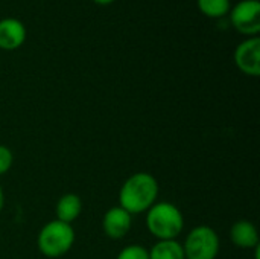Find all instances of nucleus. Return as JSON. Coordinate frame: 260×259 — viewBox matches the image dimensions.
<instances>
[{
  "mask_svg": "<svg viewBox=\"0 0 260 259\" xmlns=\"http://www.w3.org/2000/svg\"><path fill=\"white\" fill-rule=\"evenodd\" d=\"M232 24L244 35L257 37L260 31V2L241 0L230 9Z\"/></svg>",
  "mask_w": 260,
  "mask_h": 259,
  "instance_id": "obj_5",
  "label": "nucleus"
},
{
  "mask_svg": "<svg viewBox=\"0 0 260 259\" xmlns=\"http://www.w3.org/2000/svg\"><path fill=\"white\" fill-rule=\"evenodd\" d=\"M117 259H149V250L145 249L143 246L131 244L120 250Z\"/></svg>",
  "mask_w": 260,
  "mask_h": 259,
  "instance_id": "obj_13",
  "label": "nucleus"
},
{
  "mask_svg": "<svg viewBox=\"0 0 260 259\" xmlns=\"http://www.w3.org/2000/svg\"><path fill=\"white\" fill-rule=\"evenodd\" d=\"M230 238L235 246L239 249H254L259 246V232L257 227L247 220H241L232 226Z\"/></svg>",
  "mask_w": 260,
  "mask_h": 259,
  "instance_id": "obj_9",
  "label": "nucleus"
},
{
  "mask_svg": "<svg viewBox=\"0 0 260 259\" xmlns=\"http://www.w3.org/2000/svg\"><path fill=\"white\" fill-rule=\"evenodd\" d=\"M3 205H5V194H3V189H2V186H0V212H2V209H3Z\"/></svg>",
  "mask_w": 260,
  "mask_h": 259,
  "instance_id": "obj_15",
  "label": "nucleus"
},
{
  "mask_svg": "<svg viewBox=\"0 0 260 259\" xmlns=\"http://www.w3.org/2000/svg\"><path fill=\"white\" fill-rule=\"evenodd\" d=\"M75 243V231L72 224L62 221H49L38 234V250L47 258H59L66 255Z\"/></svg>",
  "mask_w": 260,
  "mask_h": 259,
  "instance_id": "obj_3",
  "label": "nucleus"
},
{
  "mask_svg": "<svg viewBox=\"0 0 260 259\" xmlns=\"http://www.w3.org/2000/svg\"><path fill=\"white\" fill-rule=\"evenodd\" d=\"M131 224H133L131 214H128L120 206L110 208L105 212L104 220H102V229H104L105 235L111 240L123 238L129 232Z\"/></svg>",
  "mask_w": 260,
  "mask_h": 259,
  "instance_id": "obj_7",
  "label": "nucleus"
},
{
  "mask_svg": "<svg viewBox=\"0 0 260 259\" xmlns=\"http://www.w3.org/2000/svg\"><path fill=\"white\" fill-rule=\"evenodd\" d=\"M186 259H216L219 253V237L209 226L192 229L183 244Z\"/></svg>",
  "mask_w": 260,
  "mask_h": 259,
  "instance_id": "obj_4",
  "label": "nucleus"
},
{
  "mask_svg": "<svg viewBox=\"0 0 260 259\" xmlns=\"http://www.w3.org/2000/svg\"><path fill=\"white\" fill-rule=\"evenodd\" d=\"M158 197V183L148 172H136L126 179L119 192L120 208L128 214L146 212Z\"/></svg>",
  "mask_w": 260,
  "mask_h": 259,
  "instance_id": "obj_1",
  "label": "nucleus"
},
{
  "mask_svg": "<svg viewBox=\"0 0 260 259\" xmlns=\"http://www.w3.org/2000/svg\"><path fill=\"white\" fill-rule=\"evenodd\" d=\"M235 63L241 72L250 76L260 75V38L248 37L235 50Z\"/></svg>",
  "mask_w": 260,
  "mask_h": 259,
  "instance_id": "obj_6",
  "label": "nucleus"
},
{
  "mask_svg": "<svg viewBox=\"0 0 260 259\" xmlns=\"http://www.w3.org/2000/svg\"><path fill=\"white\" fill-rule=\"evenodd\" d=\"M26 40V27L24 24L14 18L6 17L0 20V49L14 50L18 49Z\"/></svg>",
  "mask_w": 260,
  "mask_h": 259,
  "instance_id": "obj_8",
  "label": "nucleus"
},
{
  "mask_svg": "<svg viewBox=\"0 0 260 259\" xmlns=\"http://www.w3.org/2000/svg\"><path fill=\"white\" fill-rule=\"evenodd\" d=\"M96 3H99V5H110V3H113L114 0H94Z\"/></svg>",
  "mask_w": 260,
  "mask_h": 259,
  "instance_id": "obj_16",
  "label": "nucleus"
},
{
  "mask_svg": "<svg viewBox=\"0 0 260 259\" xmlns=\"http://www.w3.org/2000/svg\"><path fill=\"white\" fill-rule=\"evenodd\" d=\"M82 211V202L76 194H64L56 203V220L72 224Z\"/></svg>",
  "mask_w": 260,
  "mask_h": 259,
  "instance_id": "obj_10",
  "label": "nucleus"
},
{
  "mask_svg": "<svg viewBox=\"0 0 260 259\" xmlns=\"http://www.w3.org/2000/svg\"><path fill=\"white\" fill-rule=\"evenodd\" d=\"M197 3H198L200 11L204 15L212 17V18L224 17L232 9L230 0H197Z\"/></svg>",
  "mask_w": 260,
  "mask_h": 259,
  "instance_id": "obj_12",
  "label": "nucleus"
},
{
  "mask_svg": "<svg viewBox=\"0 0 260 259\" xmlns=\"http://www.w3.org/2000/svg\"><path fill=\"white\" fill-rule=\"evenodd\" d=\"M149 259H186L183 246L175 240L158 241L151 250Z\"/></svg>",
  "mask_w": 260,
  "mask_h": 259,
  "instance_id": "obj_11",
  "label": "nucleus"
},
{
  "mask_svg": "<svg viewBox=\"0 0 260 259\" xmlns=\"http://www.w3.org/2000/svg\"><path fill=\"white\" fill-rule=\"evenodd\" d=\"M146 227L160 241L175 240L184 229V217L175 205L157 203L146 211Z\"/></svg>",
  "mask_w": 260,
  "mask_h": 259,
  "instance_id": "obj_2",
  "label": "nucleus"
},
{
  "mask_svg": "<svg viewBox=\"0 0 260 259\" xmlns=\"http://www.w3.org/2000/svg\"><path fill=\"white\" fill-rule=\"evenodd\" d=\"M12 162H14V156H12V151L5 147V145H0V176L6 174L11 166H12Z\"/></svg>",
  "mask_w": 260,
  "mask_h": 259,
  "instance_id": "obj_14",
  "label": "nucleus"
}]
</instances>
